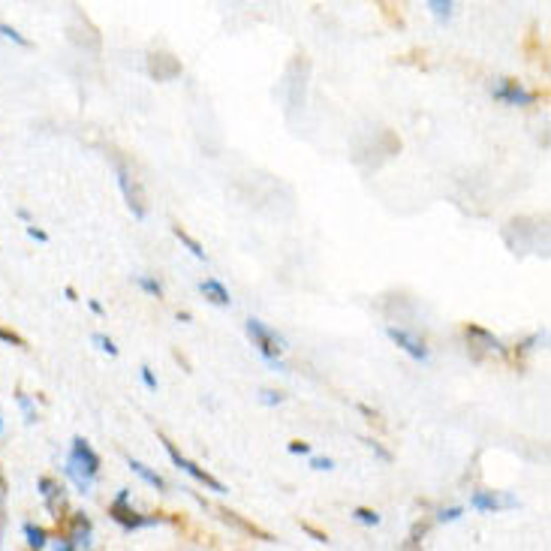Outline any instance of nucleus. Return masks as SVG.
<instances>
[{"instance_id": "72a5a7b5", "label": "nucleus", "mask_w": 551, "mask_h": 551, "mask_svg": "<svg viewBox=\"0 0 551 551\" xmlns=\"http://www.w3.org/2000/svg\"><path fill=\"white\" fill-rule=\"evenodd\" d=\"M0 434H4V416H0Z\"/></svg>"}, {"instance_id": "f8f14e48", "label": "nucleus", "mask_w": 551, "mask_h": 551, "mask_svg": "<svg viewBox=\"0 0 551 551\" xmlns=\"http://www.w3.org/2000/svg\"><path fill=\"white\" fill-rule=\"evenodd\" d=\"M40 494H43V501H46V506H48L51 515L60 518V515H58L60 506H63V488H60V485L51 479V476H43V479H40Z\"/></svg>"}, {"instance_id": "20e7f679", "label": "nucleus", "mask_w": 551, "mask_h": 551, "mask_svg": "<svg viewBox=\"0 0 551 551\" xmlns=\"http://www.w3.org/2000/svg\"><path fill=\"white\" fill-rule=\"evenodd\" d=\"M163 446H166V452H169V458H172V464H175L178 470H184V473H187V476H190V479H196L199 485H205V488H211L214 494H226V485H223L220 479H214V476H211V473H205V470H202L199 464H193V461H190V458H184L181 452H178V449H175V443H169V440H166V437H163Z\"/></svg>"}, {"instance_id": "393cba45", "label": "nucleus", "mask_w": 551, "mask_h": 551, "mask_svg": "<svg viewBox=\"0 0 551 551\" xmlns=\"http://www.w3.org/2000/svg\"><path fill=\"white\" fill-rule=\"evenodd\" d=\"M289 452H292V455H311V443L296 440V443H289Z\"/></svg>"}, {"instance_id": "5701e85b", "label": "nucleus", "mask_w": 551, "mask_h": 551, "mask_svg": "<svg viewBox=\"0 0 551 551\" xmlns=\"http://www.w3.org/2000/svg\"><path fill=\"white\" fill-rule=\"evenodd\" d=\"M0 36H6V40H12V43H18V46H31L28 40H24V36L18 33V31H12L9 24H0Z\"/></svg>"}, {"instance_id": "cd10ccee", "label": "nucleus", "mask_w": 551, "mask_h": 551, "mask_svg": "<svg viewBox=\"0 0 551 551\" xmlns=\"http://www.w3.org/2000/svg\"><path fill=\"white\" fill-rule=\"evenodd\" d=\"M425 533H428V524H416V528H413V540H410V545H419V540H422Z\"/></svg>"}, {"instance_id": "7c9ffc66", "label": "nucleus", "mask_w": 551, "mask_h": 551, "mask_svg": "<svg viewBox=\"0 0 551 551\" xmlns=\"http://www.w3.org/2000/svg\"><path fill=\"white\" fill-rule=\"evenodd\" d=\"M301 530H304V533H311V536H314V540H316V542H326V533H319V530H314V528H311V524H301Z\"/></svg>"}, {"instance_id": "c85d7f7f", "label": "nucleus", "mask_w": 551, "mask_h": 551, "mask_svg": "<svg viewBox=\"0 0 551 551\" xmlns=\"http://www.w3.org/2000/svg\"><path fill=\"white\" fill-rule=\"evenodd\" d=\"M142 380H145V386H148L151 392H157V380H154V374H151V368H142Z\"/></svg>"}, {"instance_id": "1a4fd4ad", "label": "nucleus", "mask_w": 551, "mask_h": 551, "mask_svg": "<svg viewBox=\"0 0 551 551\" xmlns=\"http://www.w3.org/2000/svg\"><path fill=\"white\" fill-rule=\"evenodd\" d=\"M470 506L479 509V512H497V509H515L518 501L503 491H476L470 497Z\"/></svg>"}, {"instance_id": "423d86ee", "label": "nucleus", "mask_w": 551, "mask_h": 551, "mask_svg": "<svg viewBox=\"0 0 551 551\" xmlns=\"http://www.w3.org/2000/svg\"><path fill=\"white\" fill-rule=\"evenodd\" d=\"M118 184H121V190H124V199H127V205H130L133 217H136V220H145V199H142V190H139V184L133 181V175L127 172L124 163H118Z\"/></svg>"}, {"instance_id": "bb28decb", "label": "nucleus", "mask_w": 551, "mask_h": 551, "mask_svg": "<svg viewBox=\"0 0 551 551\" xmlns=\"http://www.w3.org/2000/svg\"><path fill=\"white\" fill-rule=\"evenodd\" d=\"M311 467L314 470H331V467H335V461H331V458H311Z\"/></svg>"}, {"instance_id": "ddd939ff", "label": "nucleus", "mask_w": 551, "mask_h": 551, "mask_svg": "<svg viewBox=\"0 0 551 551\" xmlns=\"http://www.w3.org/2000/svg\"><path fill=\"white\" fill-rule=\"evenodd\" d=\"M199 289L205 292V299H208L211 304H220V307H226L229 301H232V299H229V292H226V287L220 284V280H214V277L202 280V284H199Z\"/></svg>"}, {"instance_id": "aec40b11", "label": "nucleus", "mask_w": 551, "mask_h": 551, "mask_svg": "<svg viewBox=\"0 0 551 551\" xmlns=\"http://www.w3.org/2000/svg\"><path fill=\"white\" fill-rule=\"evenodd\" d=\"M461 515H464V506H449V509H440L437 512V521L440 524H449V521H458Z\"/></svg>"}, {"instance_id": "4468645a", "label": "nucleus", "mask_w": 551, "mask_h": 551, "mask_svg": "<svg viewBox=\"0 0 551 551\" xmlns=\"http://www.w3.org/2000/svg\"><path fill=\"white\" fill-rule=\"evenodd\" d=\"M127 464H130V470L136 473V476H139V479H145V482L151 485V488H157V491H163V488H166V482H163V476H160V473H154L151 467H145V464H142V461H136V458H130V461H127Z\"/></svg>"}, {"instance_id": "c756f323", "label": "nucleus", "mask_w": 551, "mask_h": 551, "mask_svg": "<svg viewBox=\"0 0 551 551\" xmlns=\"http://www.w3.org/2000/svg\"><path fill=\"white\" fill-rule=\"evenodd\" d=\"M28 235H31V238H36V241H43V245L48 241V235L43 232V229H36V226H28Z\"/></svg>"}, {"instance_id": "473e14b6", "label": "nucleus", "mask_w": 551, "mask_h": 551, "mask_svg": "<svg viewBox=\"0 0 551 551\" xmlns=\"http://www.w3.org/2000/svg\"><path fill=\"white\" fill-rule=\"evenodd\" d=\"M55 551H73V545H70L67 540H58V545H55Z\"/></svg>"}, {"instance_id": "39448f33", "label": "nucleus", "mask_w": 551, "mask_h": 551, "mask_svg": "<svg viewBox=\"0 0 551 551\" xmlns=\"http://www.w3.org/2000/svg\"><path fill=\"white\" fill-rule=\"evenodd\" d=\"M491 94H494V100L506 102V106H530V102L536 100L533 91L521 87L518 82H512V79H497L494 87H491Z\"/></svg>"}, {"instance_id": "a211bd4d", "label": "nucleus", "mask_w": 551, "mask_h": 551, "mask_svg": "<svg viewBox=\"0 0 551 551\" xmlns=\"http://www.w3.org/2000/svg\"><path fill=\"white\" fill-rule=\"evenodd\" d=\"M353 518H355L358 524H365V528H377V524H380V515H377V512H374V509H365V506H358V509L353 512Z\"/></svg>"}, {"instance_id": "dca6fc26", "label": "nucleus", "mask_w": 551, "mask_h": 551, "mask_svg": "<svg viewBox=\"0 0 551 551\" xmlns=\"http://www.w3.org/2000/svg\"><path fill=\"white\" fill-rule=\"evenodd\" d=\"M175 238H178V241H181V245H184V247H187L190 253H193V256H196V260H205V250H202V245H199V241H196L193 235H187V232H184V229H181V226H175Z\"/></svg>"}, {"instance_id": "9b49d317", "label": "nucleus", "mask_w": 551, "mask_h": 551, "mask_svg": "<svg viewBox=\"0 0 551 551\" xmlns=\"http://www.w3.org/2000/svg\"><path fill=\"white\" fill-rule=\"evenodd\" d=\"M148 70H151V75L157 82H169V79H175V75L181 73V63H178L172 55H154Z\"/></svg>"}, {"instance_id": "2eb2a0df", "label": "nucleus", "mask_w": 551, "mask_h": 551, "mask_svg": "<svg viewBox=\"0 0 551 551\" xmlns=\"http://www.w3.org/2000/svg\"><path fill=\"white\" fill-rule=\"evenodd\" d=\"M24 540H28V545L33 551H43L48 545V533L40 528V524H33V521H24Z\"/></svg>"}, {"instance_id": "f3484780", "label": "nucleus", "mask_w": 551, "mask_h": 551, "mask_svg": "<svg viewBox=\"0 0 551 551\" xmlns=\"http://www.w3.org/2000/svg\"><path fill=\"white\" fill-rule=\"evenodd\" d=\"M133 280H136V284H139V287H142V289L148 292V296H154V299H160V296H163V287H160V280L145 277V274H136Z\"/></svg>"}, {"instance_id": "6ab92c4d", "label": "nucleus", "mask_w": 551, "mask_h": 551, "mask_svg": "<svg viewBox=\"0 0 551 551\" xmlns=\"http://www.w3.org/2000/svg\"><path fill=\"white\" fill-rule=\"evenodd\" d=\"M16 401H18V407L24 410V422H28V425H33V422H36V413H33V404H31V398H28V395H24V392H18V395H16Z\"/></svg>"}, {"instance_id": "4be33fe9", "label": "nucleus", "mask_w": 551, "mask_h": 551, "mask_svg": "<svg viewBox=\"0 0 551 551\" xmlns=\"http://www.w3.org/2000/svg\"><path fill=\"white\" fill-rule=\"evenodd\" d=\"M94 343H97V347H100L102 353H109L112 358L118 355V347H114V341H112V338H106V335H100V331H97V335H94Z\"/></svg>"}, {"instance_id": "9d476101", "label": "nucleus", "mask_w": 551, "mask_h": 551, "mask_svg": "<svg viewBox=\"0 0 551 551\" xmlns=\"http://www.w3.org/2000/svg\"><path fill=\"white\" fill-rule=\"evenodd\" d=\"M464 335L470 341V347H473V358H482L479 350H497V353H506V347L501 343V338H494L488 328H482V326H467L464 328Z\"/></svg>"}, {"instance_id": "b1692460", "label": "nucleus", "mask_w": 551, "mask_h": 551, "mask_svg": "<svg viewBox=\"0 0 551 551\" xmlns=\"http://www.w3.org/2000/svg\"><path fill=\"white\" fill-rule=\"evenodd\" d=\"M260 401H262L265 407H274V404L284 401V395H280V392H272V389H262V392H260Z\"/></svg>"}, {"instance_id": "6e6552de", "label": "nucleus", "mask_w": 551, "mask_h": 551, "mask_svg": "<svg viewBox=\"0 0 551 551\" xmlns=\"http://www.w3.org/2000/svg\"><path fill=\"white\" fill-rule=\"evenodd\" d=\"M386 335H389L395 343H398V347H401L407 355L419 358V362H425V358H428V347H425V341H422V338H416L413 331L398 328V326H389V328H386Z\"/></svg>"}, {"instance_id": "f704fd0d", "label": "nucleus", "mask_w": 551, "mask_h": 551, "mask_svg": "<svg viewBox=\"0 0 551 551\" xmlns=\"http://www.w3.org/2000/svg\"><path fill=\"white\" fill-rule=\"evenodd\" d=\"M0 497H4V479H0Z\"/></svg>"}, {"instance_id": "f257e3e1", "label": "nucleus", "mask_w": 551, "mask_h": 551, "mask_svg": "<svg viewBox=\"0 0 551 551\" xmlns=\"http://www.w3.org/2000/svg\"><path fill=\"white\" fill-rule=\"evenodd\" d=\"M97 473H100V455L87 446V440L75 437L73 440V452L67 458V476L75 482V488L82 494H87L94 488L97 482Z\"/></svg>"}, {"instance_id": "0eeeda50", "label": "nucleus", "mask_w": 551, "mask_h": 551, "mask_svg": "<svg viewBox=\"0 0 551 551\" xmlns=\"http://www.w3.org/2000/svg\"><path fill=\"white\" fill-rule=\"evenodd\" d=\"M91 540H94V524L87 515L75 512L73 521H70V533H67V542L73 545V551H91Z\"/></svg>"}, {"instance_id": "a878e982", "label": "nucleus", "mask_w": 551, "mask_h": 551, "mask_svg": "<svg viewBox=\"0 0 551 551\" xmlns=\"http://www.w3.org/2000/svg\"><path fill=\"white\" fill-rule=\"evenodd\" d=\"M0 341H4V343H16V347H21V343H24L16 331H6V328H0Z\"/></svg>"}, {"instance_id": "7ed1b4c3", "label": "nucleus", "mask_w": 551, "mask_h": 551, "mask_svg": "<svg viewBox=\"0 0 551 551\" xmlns=\"http://www.w3.org/2000/svg\"><path fill=\"white\" fill-rule=\"evenodd\" d=\"M130 488H121L114 503L109 506V515L121 524L124 530H139V528H154V524H166L163 515H142V512H133L130 506Z\"/></svg>"}, {"instance_id": "2f4dec72", "label": "nucleus", "mask_w": 551, "mask_h": 551, "mask_svg": "<svg viewBox=\"0 0 551 551\" xmlns=\"http://www.w3.org/2000/svg\"><path fill=\"white\" fill-rule=\"evenodd\" d=\"M370 446H374V452H377V455H380L383 461H389V452H386V449H383V446H377V443H370Z\"/></svg>"}, {"instance_id": "412c9836", "label": "nucleus", "mask_w": 551, "mask_h": 551, "mask_svg": "<svg viewBox=\"0 0 551 551\" xmlns=\"http://www.w3.org/2000/svg\"><path fill=\"white\" fill-rule=\"evenodd\" d=\"M428 9H431L437 18H449V16H452V4H449V0H446V4H443V0H431Z\"/></svg>"}, {"instance_id": "f03ea898", "label": "nucleus", "mask_w": 551, "mask_h": 551, "mask_svg": "<svg viewBox=\"0 0 551 551\" xmlns=\"http://www.w3.org/2000/svg\"><path fill=\"white\" fill-rule=\"evenodd\" d=\"M247 335L253 338V347L262 353V358L268 365H274V368H280L284 370V362H277V353L287 347V338L284 335H277L274 328H268L265 323H260V319H247Z\"/></svg>"}]
</instances>
